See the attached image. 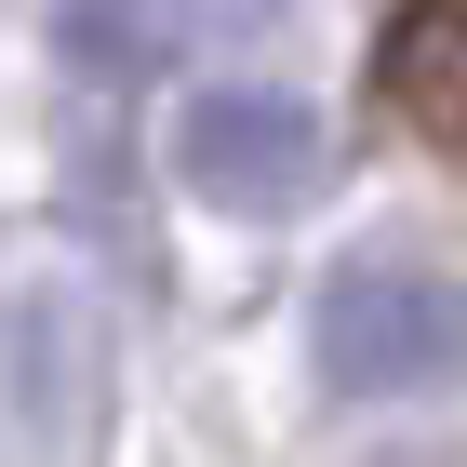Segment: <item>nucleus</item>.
<instances>
[{"label": "nucleus", "instance_id": "2", "mask_svg": "<svg viewBox=\"0 0 467 467\" xmlns=\"http://www.w3.org/2000/svg\"><path fill=\"white\" fill-rule=\"evenodd\" d=\"M174 174H187V201H214V214L281 227V214L321 201L334 134H321L307 94H281V80H214V94H187V120H174Z\"/></svg>", "mask_w": 467, "mask_h": 467}, {"label": "nucleus", "instance_id": "1", "mask_svg": "<svg viewBox=\"0 0 467 467\" xmlns=\"http://www.w3.org/2000/svg\"><path fill=\"white\" fill-rule=\"evenodd\" d=\"M307 374L334 400H428L467 388V281L414 241L334 254L321 294H307Z\"/></svg>", "mask_w": 467, "mask_h": 467}, {"label": "nucleus", "instance_id": "3", "mask_svg": "<svg viewBox=\"0 0 467 467\" xmlns=\"http://www.w3.org/2000/svg\"><path fill=\"white\" fill-rule=\"evenodd\" d=\"M360 80H374V108L414 147L467 161V0H400L374 27V54H360Z\"/></svg>", "mask_w": 467, "mask_h": 467}]
</instances>
